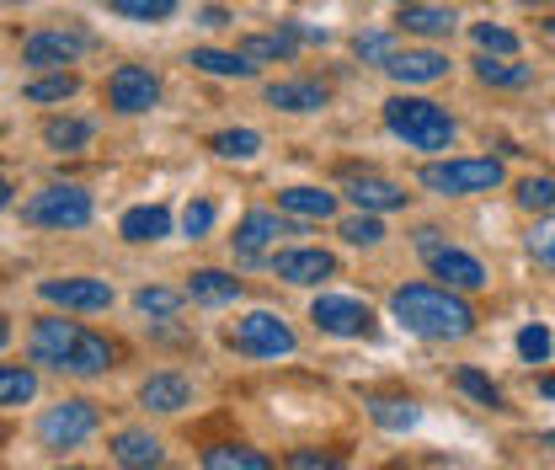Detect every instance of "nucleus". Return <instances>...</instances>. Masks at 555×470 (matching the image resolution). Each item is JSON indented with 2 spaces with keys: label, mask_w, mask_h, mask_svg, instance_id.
I'll return each mask as SVG.
<instances>
[{
  "label": "nucleus",
  "mask_w": 555,
  "mask_h": 470,
  "mask_svg": "<svg viewBox=\"0 0 555 470\" xmlns=\"http://www.w3.org/2000/svg\"><path fill=\"white\" fill-rule=\"evenodd\" d=\"M390 310L406 332L427 336V342H460L476 332V310L454 289H438V283H401L390 294Z\"/></svg>",
  "instance_id": "1"
},
{
  "label": "nucleus",
  "mask_w": 555,
  "mask_h": 470,
  "mask_svg": "<svg viewBox=\"0 0 555 470\" xmlns=\"http://www.w3.org/2000/svg\"><path fill=\"white\" fill-rule=\"evenodd\" d=\"M27 353H33V364L60 369V374H80V380L107 374L113 358H118L107 336L86 332L80 321H38L33 336H27Z\"/></svg>",
  "instance_id": "2"
},
{
  "label": "nucleus",
  "mask_w": 555,
  "mask_h": 470,
  "mask_svg": "<svg viewBox=\"0 0 555 470\" xmlns=\"http://www.w3.org/2000/svg\"><path fill=\"white\" fill-rule=\"evenodd\" d=\"M385 129L396 139H406L412 150H443L454 139V118L427 97H390L385 102Z\"/></svg>",
  "instance_id": "3"
},
{
  "label": "nucleus",
  "mask_w": 555,
  "mask_h": 470,
  "mask_svg": "<svg viewBox=\"0 0 555 470\" xmlns=\"http://www.w3.org/2000/svg\"><path fill=\"white\" fill-rule=\"evenodd\" d=\"M422 188H427V193H443V199L491 193V188H502V161H491V155H470V161H433V166H422Z\"/></svg>",
  "instance_id": "4"
},
{
  "label": "nucleus",
  "mask_w": 555,
  "mask_h": 470,
  "mask_svg": "<svg viewBox=\"0 0 555 470\" xmlns=\"http://www.w3.org/2000/svg\"><path fill=\"white\" fill-rule=\"evenodd\" d=\"M91 214H96L91 193L69 188V182H54V188H43V193H33L22 203V219L43 225V230H80V225H91Z\"/></svg>",
  "instance_id": "5"
},
{
  "label": "nucleus",
  "mask_w": 555,
  "mask_h": 470,
  "mask_svg": "<svg viewBox=\"0 0 555 470\" xmlns=\"http://www.w3.org/2000/svg\"><path fill=\"white\" fill-rule=\"evenodd\" d=\"M230 347L235 353H246V358H288L294 347H299V336L294 327L273 316V310H251V316H241L235 327H230Z\"/></svg>",
  "instance_id": "6"
},
{
  "label": "nucleus",
  "mask_w": 555,
  "mask_h": 470,
  "mask_svg": "<svg viewBox=\"0 0 555 470\" xmlns=\"http://www.w3.org/2000/svg\"><path fill=\"white\" fill-rule=\"evenodd\" d=\"M91 433H96V406L86 402V396H69V402L49 406L43 422H38L43 449H75V444H86Z\"/></svg>",
  "instance_id": "7"
},
{
  "label": "nucleus",
  "mask_w": 555,
  "mask_h": 470,
  "mask_svg": "<svg viewBox=\"0 0 555 470\" xmlns=\"http://www.w3.org/2000/svg\"><path fill=\"white\" fill-rule=\"evenodd\" d=\"M310 321L326 336H374L379 332L374 310H369L363 300H347V294H321V300L310 305Z\"/></svg>",
  "instance_id": "8"
},
{
  "label": "nucleus",
  "mask_w": 555,
  "mask_h": 470,
  "mask_svg": "<svg viewBox=\"0 0 555 470\" xmlns=\"http://www.w3.org/2000/svg\"><path fill=\"white\" fill-rule=\"evenodd\" d=\"M107 102H113V113L139 118V113H150V107L160 102V80L144 65H118L107 75Z\"/></svg>",
  "instance_id": "9"
},
{
  "label": "nucleus",
  "mask_w": 555,
  "mask_h": 470,
  "mask_svg": "<svg viewBox=\"0 0 555 470\" xmlns=\"http://www.w3.org/2000/svg\"><path fill=\"white\" fill-rule=\"evenodd\" d=\"M86 49H91V38H86V33H65V27H54V33H33V38L22 43V65L65 69V65H75Z\"/></svg>",
  "instance_id": "10"
},
{
  "label": "nucleus",
  "mask_w": 555,
  "mask_h": 470,
  "mask_svg": "<svg viewBox=\"0 0 555 470\" xmlns=\"http://www.w3.org/2000/svg\"><path fill=\"white\" fill-rule=\"evenodd\" d=\"M38 294L65 310H107L113 305V283H102V278H43Z\"/></svg>",
  "instance_id": "11"
},
{
  "label": "nucleus",
  "mask_w": 555,
  "mask_h": 470,
  "mask_svg": "<svg viewBox=\"0 0 555 470\" xmlns=\"http://www.w3.org/2000/svg\"><path fill=\"white\" fill-rule=\"evenodd\" d=\"M273 272L283 283H326L337 272V257L321 252V246H294V252H278L273 257Z\"/></svg>",
  "instance_id": "12"
},
{
  "label": "nucleus",
  "mask_w": 555,
  "mask_h": 470,
  "mask_svg": "<svg viewBox=\"0 0 555 470\" xmlns=\"http://www.w3.org/2000/svg\"><path fill=\"white\" fill-rule=\"evenodd\" d=\"M427 263H433V272L443 278V289H465V294L486 289L481 257H470V252H460V246H438V252H427Z\"/></svg>",
  "instance_id": "13"
},
{
  "label": "nucleus",
  "mask_w": 555,
  "mask_h": 470,
  "mask_svg": "<svg viewBox=\"0 0 555 470\" xmlns=\"http://www.w3.org/2000/svg\"><path fill=\"white\" fill-rule=\"evenodd\" d=\"M278 236H288V225L278 219L273 208H251V214L241 219V230H235V257H241V263H257Z\"/></svg>",
  "instance_id": "14"
},
{
  "label": "nucleus",
  "mask_w": 555,
  "mask_h": 470,
  "mask_svg": "<svg viewBox=\"0 0 555 470\" xmlns=\"http://www.w3.org/2000/svg\"><path fill=\"white\" fill-rule=\"evenodd\" d=\"M113 466H124V470H160V466H166V444H160L155 433H144V428H124V433L113 439Z\"/></svg>",
  "instance_id": "15"
},
{
  "label": "nucleus",
  "mask_w": 555,
  "mask_h": 470,
  "mask_svg": "<svg viewBox=\"0 0 555 470\" xmlns=\"http://www.w3.org/2000/svg\"><path fill=\"white\" fill-rule=\"evenodd\" d=\"M385 69L401 80V86H427V80H443L449 75V60L438 49H406V54H390Z\"/></svg>",
  "instance_id": "16"
},
{
  "label": "nucleus",
  "mask_w": 555,
  "mask_h": 470,
  "mask_svg": "<svg viewBox=\"0 0 555 470\" xmlns=\"http://www.w3.org/2000/svg\"><path fill=\"white\" fill-rule=\"evenodd\" d=\"M347 199L363 214H390V208H406V188H396L385 177H347Z\"/></svg>",
  "instance_id": "17"
},
{
  "label": "nucleus",
  "mask_w": 555,
  "mask_h": 470,
  "mask_svg": "<svg viewBox=\"0 0 555 470\" xmlns=\"http://www.w3.org/2000/svg\"><path fill=\"white\" fill-rule=\"evenodd\" d=\"M268 107H283V113H321V107H326V86H321V80H273V86H268Z\"/></svg>",
  "instance_id": "18"
},
{
  "label": "nucleus",
  "mask_w": 555,
  "mask_h": 470,
  "mask_svg": "<svg viewBox=\"0 0 555 470\" xmlns=\"http://www.w3.org/2000/svg\"><path fill=\"white\" fill-rule=\"evenodd\" d=\"M139 402L150 406V411H182V406L193 402V385L182 380V374H150L144 385H139Z\"/></svg>",
  "instance_id": "19"
},
{
  "label": "nucleus",
  "mask_w": 555,
  "mask_h": 470,
  "mask_svg": "<svg viewBox=\"0 0 555 470\" xmlns=\"http://www.w3.org/2000/svg\"><path fill=\"white\" fill-rule=\"evenodd\" d=\"M188 300H198V305H235L241 300V278L219 268H198L193 283H188Z\"/></svg>",
  "instance_id": "20"
},
{
  "label": "nucleus",
  "mask_w": 555,
  "mask_h": 470,
  "mask_svg": "<svg viewBox=\"0 0 555 470\" xmlns=\"http://www.w3.org/2000/svg\"><path fill=\"white\" fill-rule=\"evenodd\" d=\"M118 230H124V241H139V246H144V241H166V236H171V214H166L160 203H144V208H129V214H124Z\"/></svg>",
  "instance_id": "21"
},
{
  "label": "nucleus",
  "mask_w": 555,
  "mask_h": 470,
  "mask_svg": "<svg viewBox=\"0 0 555 470\" xmlns=\"http://www.w3.org/2000/svg\"><path fill=\"white\" fill-rule=\"evenodd\" d=\"M369 417L379 422V428H390V433H406V428H416L422 422V406L412 402V396H369Z\"/></svg>",
  "instance_id": "22"
},
{
  "label": "nucleus",
  "mask_w": 555,
  "mask_h": 470,
  "mask_svg": "<svg viewBox=\"0 0 555 470\" xmlns=\"http://www.w3.org/2000/svg\"><path fill=\"white\" fill-rule=\"evenodd\" d=\"M283 214H299V219H332L337 214V193H321V188H288L278 193Z\"/></svg>",
  "instance_id": "23"
},
{
  "label": "nucleus",
  "mask_w": 555,
  "mask_h": 470,
  "mask_svg": "<svg viewBox=\"0 0 555 470\" xmlns=\"http://www.w3.org/2000/svg\"><path fill=\"white\" fill-rule=\"evenodd\" d=\"M204 470H278L262 449H246V444H214L204 449Z\"/></svg>",
  "instance_id": "24"
},
{
  "label": "nucleus",
  "mask_w": 555,
  "mask_h": 470,
  "mask_svg": "<svg viewBox=\"0 0 555 470\" xmlns=\"http://www.w3.org/2000/svg\"><path fill=\"white\" fill-rule=\"evenodd\" d=\"M401 27L416 38H449L454 33V11H438V5H401Z\"/></svg>",
  "instance_id": "25"
},
{
  "label": "nucleus",
  "mask_w": 555,
  "mask_h": 470,
  "mask_svg": "<svg viewBox=\"0 0 555 470\" xmlns=\"http://www.w3.org/2000/svg\"><path fill=\"white\" fill-rule=\"evenodd\" d=\"M294 49H299V33L294 27H283V33H257V38H246L241 43V54L257 65V60H294Z\"/></svg>",
  "instance_id": "26"
},
{
  "label": "nucleus",
  "mask_w": 555,
  "mask_h": 470,
  "mask_svg": "<svg viewBox=\"0 0 555 470\" xmlns=\"http://www.w3.org/2000/svg\"><path fill=\"white\" fill-rule=\"evenodd\" d=\"M193 69H204V75H235V80H246V75H257V65L235 49V54H224V49H193Z\"/></svg>",
  "instance_id": "27"
},
{
  "label": "nucleus",
  "mask_w": 555,
  "mask_h": 470,
  "mask_svg": "<svg viewBox=\"0 0 555 470\" xmlns=\"http://www.w3.org/2000/svg\"><path fill=\"white\" fill-rule=\"evenodd\" d=\"M38 396V374L27 364H0V406H22Z\"/></svg>",
  "instance_id": "28"
},
{
  "label": "nucleus",
  "mask_w": 555,
  "mask_h": 470,
  "mask_svg": "<svg viewBox=\"0 0 555 470\" xmlns=\"http://www.w3.org/2000/svg\"><path fill=\"white\" fill-rule=\"evenodd\" d=\"M91 135H96V124H86V118H49V124H43L49 150H86Z\"/></svg>",
  "instance_id": "29"
},
{
  "label": "nucleus",
  "mask_w": 555,
  "mask_h": 470,
  "mask_svg": "<svg viewBox=\"0 0 555 470\" xmlns=\"http://www.w3.org/2000/svg\"><path fill=\"white\" fill-rule=\"evenodd\" d=\"M208 150H214L219 161H251V155L262 150V135H257V129H224V135L208 139Z\"/></svg>",
  "instance_id": "30"
},
{
  "label": "nucleus",
  "mask_w": 555,
  "mask_h": 470,
  "mask_svg": "<svg viewBox=\"0 0 555 470\" xmlns=\"http://www.w3.org/2000/svg\"><path fill=\"white\" fill-rule=\"evenodd\" d=\"M75 91H80V75L75 69H54V75H38L27 86V102H65Z\"/></svg>",
  "instance_id": "31"
},
{
  "label": "nucleus",
  "mask_w": 555,
  "mask_h": 470,
  "mask_svg": "<svg viewBox=\"0 0 555 470\" xmlns=\"http://www.w3.org/2000/svg\"><path fill=\"white\" fill-rule=\"evenodd\" d=\"M476 75H481L486 86H507V91H518V86L534 80L529 65H507V60H476Z\"/></svg>",
  "instance_id": "32"
},
{
  "label": "nucleus",
  "mask_w": 555,
  "mask_h": 470,
  "mask_svg": "<svg viewBox=\"0 0 555 470\" xmlns=\"http://www.w3.org/2000/svg\"><path fill=\"white\" fill-rule=\"evenodd\" d=\"M118 16H129V22H166L171 11H177V0H107Z\"/></svg>",
  "instance_id": "33"
},
{
  "label": "nucleus",
  "mask_w": 555,
  "mask_h": 470,
  "mask_svg": "<svg viewBox=\"0 0 555 470\" xmlns=\"http://www.w3.org/2000/svg\"><path fill=\"white\" fill-rule=\"evenodd\" d=\"M134 305H139V316H177L182 310V294L177 289H139Z\"/></svg>",
  "instance_id": "34"
},
{
  "label": "nucleus",
  "mask_w": 555,
  "mask_h": 470,
  "mask_svg": "<svg viewBox=\"0 0 555 470\" xmlns=\"http://www.w3.org/2000/svg\"><path fill=\"white\" fill-rule=\"evenodd\" d=\"M454 380H460V391H465V396H470V402L491 406V411H496V406H502V391H496V385H491V380H486L481 369H460V374H454Z\"/></svg>",
  "instance_id": "35"
},
{
  "label": "nucleus",
  "mask_w": 555,
  "mask_h": 470,
  "mask_svg": "<svg viewBox=\"0 0 555 470\" xmlns=\"http://www.w3.org/2000/svg\"><path fill=\"white\" fill-rule=\"evenodd\" d=\"M518 203L524 208H540V214L555 208V177H524L518 182Z\"/></svg>",
  "instance_id": "36"
},
{
  "label": "nucleus",
  "mask_w": 555,
  "mask_h": 470,
  "mask_svg": "<svg viewBox=\"0 0 555 470\" xmlns=\"http://www.w3.org/2000/svg\"><path fill=\"white\" fill-rule=\"evenodd\" d=\"M343 241L347 246H379V241H385V230H379V219H374V214H358V219H343Z\"/></svg>",
  "instance_id": "37"
},
{
  "label": "nucleus",
  "mask_w": 555,
  "mask_h": 470,
  "mask_svg": "<svg viewBox=\"0 0 555 470\" xmlns=\"http://www.w3.org/2000/svg\"><path fill=\"white\" fill-rule=\"evenodd\" d=\"M518 353H524L529 364H545V358L555 353L551 327H524V332H518Z\"/></svg>",
  "instance_id": "38"
},
{
  "label": "nucleus",
  "mask_w": 555,
  "mask_h": 470,
  "mask_svg": "<svg viewBox=\"0 0 555 470\" xmlns=\"http://www.w3.org/2000/svg\"><path fill=\"white\" fill-rule=\"evenodd\" d=\"M529 257H534L540 268H555V214L529 230Z\"/></svg>",
  "instance_id": "39"
},
{
  "label": "nucleus",
  "mask_w": 555,
  "mask_h": 470,
  "mask_svg": "<svg viewBox=\"0 0 555 470\" xmlns=\"http://www.w3.org/2000/svg\"><path fill=\"white\" fill-rule=\"evenodd\" d=\"M470 38H476V49H486V54H518V38H513L507 27H491V22H481Z\"/></svg>",
  "instance_id": "40"
},
{
  "label": "nucleus",
  "mask_w": 555,
  "mask_h": 470,
  "mask_svg": "<svg viewBox=\"0 0 555 470\" xmlns=\"http://www.w3.org/2000/svg\"><path fill=\"white\" fill-rule=\"evenodd\" d=\"M182 230H188L193 241H198V236H208V230H214V203H208V199L188 203V208H182Z\"/></svg>",
  "instance_id": "41"
},
{
  "label": "nucleus",
  "mask_w": 555,
  "mask_h": 470,
  "mask_svg": "<svg viewBox=\"0 0 555 470\" xmlns=\"http://www.w3.org/2000/svg\"><path fill=\"white\" fill-rule=\"evenodd\" d=\"M363 60H374V65H385L396 49H390V33H358V43H352Z\"/></svg>",
  "instance_id": "42"
},
{
  "label": "nucleus",
  "mask_w": 555,
  "mask_h": 470,
  "mask_svg": "<svg viewBox=\"0 0 555 470\" xmlns=\"http://www.w3.org/2000/svg\"><path fill=\"white\" fill-rule=\"evenodd\" d=\"M283 470H347L343 460H332V455H315V449H299V455H294V460H288V466Z\"/></svg>",
  "instance_id": "43"
},
{
  "label": "nucleus",
  "mask_w": 555,
  "mask_h": 470,
  "mask_svg": "<svg viewBox=\"0 0 555 470\" xmlns=\"http://www.w3.org/2000/svg\"><path fill=\"white\" fill-rule=\"evenodd\" d=\"M224 22H230V16H224L219 5H208V11H204V27H224Z\"/></svg>",
  "instance_id": "44"
},
{
  "label": "nucleus",
  "mask_w": 555,
  "mask_h": 470,
  "mask_svg": "<svg viewBox=\"0 0 555 470\" xmlns=\"http://www.w3.org/2000/svg\"><path fill=\"white\" fill-rule=\"evenodd\" d=\"M540 396H545V402H555V374H545V380H540Z\"/></svg>",
  "instance_id": "45"
},
{
  "label": "nucleus",
  "mask_w": 555,
  "mask_h": 470,
  "mask_svg": "<svg viewBox=\"0 0 555 470\" xmlns=\"http://www.w3.org/2000/svg\"><path fill=\"white\" fill-rule=\"evenodd\" d=\"M5 203H11V182L0 177V208H5Z\"/></svg>",
  "instance_id": "46"
},
{
  "label": "nucleus",
  "mask_w": 555,
  "mask_h": 470,
  "mask_svg": "<svg viewBox=\"0 0 555 470\" xmlns=\"http://www.w3.org/2000/svg\"><path fill=\"white\" fill-rule=\"evenodd\" d=\"M5 342H11V327H5V316H0V347H5Z\"/></svg>",
  "instance_id": "47"
},
{
  "label": "nucleus",
  "mask_w": 555,
  "mask_h": 470,
  "mask_svg": "<svg viewBox=\"0 0 555 470\" xmlns=\"http://www.w3.org/2000/svg\"><path fill=\"white\" fill-rule=\"evenodd\" d=\"M545 449H551V455H555V433H545Z\"/></svg>",
  "instance_id": "48"
},
{
  "label": "nucleus",
  "mask_w": 555,
  "mask_h": 470,
  "mask_svg": "<svg viewBox=\"0 0 555 470\" xmlns=\"http://www.w3.org/2000/svg\"><path fill=\"white\" fill-rule=\"evenodd\" d=\"M401 5H416V0H401Z\"/></svg>",
  "instance_id": "49"
},
{
  "label": "nucleus",
  "mask_w": 555,
  "mask_h": 470,
  "mask_svg": "<svg viewBox=\"0 0 555 470\" xmlns=\"http://www.w3.org/2000/svg\"><path fill=\"white\" fill-rule=\"evenodd\" d=\"M65 470H80V466H65Z\"/></svg>",
  "instance_id": "50"
}]
</instances>
